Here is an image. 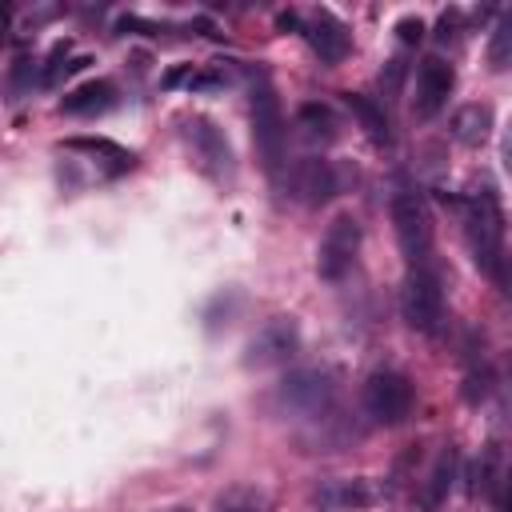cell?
<instances>
[{
    "label": "cell",
    "mask_w": 512,
    "mask_h": 512,
    "mask_svg": "<svg viewBox=\"0 0 512 512\" xmlns=\"http://www.w3.org/2000/svg\"><path fill=\"white\" fill-rule=\"evenodd\" d=\"M332 392H336V384H332L328 368H304L280 384V400L292 412H320V408H328Z\"/></svg>",
    "instance_id": "30bf717a"
},
{
    "label": "cell",
    "mask_w": 512,
    "mask_h": 512,
    "mask_svg": "<svg viewBox=\"0 0 512 512\" xmlns=\"http://www.w3.org/2000/svg\"><path fill=\"white\" fill-rule=\"evenodd\" d=\"M452 88H456V68L452 64H444V60H424L420 68H416V88H412V112L420 116V120H432L444 104H448V96H452Z\"/></svg>",
    "instance_id": "ba28073f"
},
{
    "label": "cell",
    "mask_w": 512,
    "mask_h": 512,
    "mask_svg": "<svg viewBox=\"0 0 512 512\" xmlns=\"http://www.w3.org/2000/svg\"><path fill=\"white\" fill-rule=\"evenodd\" d=\"M252 140L260 152V164L276 172L284 160V112H280L276 88L264 76L252 84Z\"/></svg>",
    "instance_id": "3957f363"
},
{
    "label": "cell",
    "mask_w": 512,
    "mask_h": 512,
    "mask_svg": "<svg viewBox=\"0 0 512 512\" xmlns=\"http://www.w3.org/2000/svg\"><path fill=\"white\" fill-rule=\"evenodd\" d=\"M188 136H192V144L200 148V156H204V164H212V168H232V152H228V140L208 124V120H192L188 124Z\"/></svg>",
    "instance_id": "2e32d148"
},
{
    "label": "cell",
    "mask_w": 512,
    "mask_h": 512,
    "mask_svg": "<svg viewBox=\"0 0 512 512\" xmlns=\"http://www.w3.org/2000/svg\"><path fill=\"white\" fill-rule=\"evenodd\" d=\"M400 312L408 320V328L432 336L444 320V288H440V276L428 268H412L408 280H404V296H400Z\"/></svg>",
    "instance_id": "8992f818"
},
{
    "label": "cell",
    "mask_w": 512,
    "mask_h": 512,
    "mask_svg": "<svg viewBox=\"0 0 512 512\" xmlns=\"http://www.w3.org/2000/svg\"><path fill=\"white\" fill-rule=\"evenodd\" d=\"M396 36H400L404 44H416V40L424 36V20H420V16H404V20L396 24Z\"/></svg>",
    "instance_id": "ffe728a7"
},
{
    "label": "cell",
    "mask_w": 512,
    "mask_h": 512,
    "mask_svg": "<svg viewBox=\"0 0 512 512\" xmlns=\"http://www.w3.org/2000/svg\"><path fill=\"white\" fill-rule=\"evenodd\" d=\"M392 224H396V240H400V252L408 260V272L428 268V260H432V216H428L424 196L420 192H396Z\"/></svg>",
    "instance_id": "7a4b0ae2"
},
{
    "label": "cell",
    "mask_w": 512,
    "mask_h": 512,
    "mask_svg": "<svg viewBox=\"0 0 512 512\" xmlns=\"http://www.w3.org/2000/svg\"><path fill=\"white\" fill-rule=\"evenodd\" d=\"M452 472H456V452H452V448H444V452H440V460H436V468L428 472L424 508H436V504L448 496V488H452Z\"/></svg>",
    "instance_id": "ac0fdd59"
},
{
    "label": "cell",
    "mask_w": 512,
    "mask_h": 512,
    "mask_svg": "<svg viewBox=\"0 0 512 512\" xmlns=\"http://www.w3.org/2000/svg\"><path fill=\"white\" fill-rule=\"evenodd\" d=\"M464 232H468V248H472L476 268L504 296H512V256L504 248V208H500L492 188H480V192L468 196V204H464Z\"/></svg>",
    "instance_id": "6da1fadb"
},
{
    "label": "cell",
    "mask_w": 512,
    "mask_h": 512,
    "mask_svg": "<svg viewBox=\"0 0 512 512\" xmlns=\"http://www.w3.org/2000/svg\"><path fill=\"white\" fill-rule=\"evenodd\" d=\"M296 28L304 32V40L312 44V52L324 60V64H340L348 56V28L328 12V8H316L308 16H296Z\"/></svg>",
    "instance_id": "9c48e42d"
},
{
    "label": "cell",
    "mask_w": 512,
    "mask_h": 512,
    "mask_svg": "<svg viewBox=\"0 0 512 512\" xmlns=\"http://www.w3.org/2000/svg\"><path fill=\"white\" fill-rule=\"evenodd\" d=\"M292 196H296L300 204H308V208L328 204V200L336 196V172H332V164H328V160H316V156L300 160V164L292 168Z\"/></svg>",
    "instance_id": "8fae6325"
},
{
    "label": "cell",
    "mask_w": 512,
    "mask_h": 512,
    "mask_svg": "<svg viewBox=\"0 0 512 512\" xmlns=\"http://www.w3.org/2000/svg\"><path fill=\"white\" fill-rule=\"evenodd\" d=\"M296 124H300L304 136L316 140V144H332V140H336V128H340L336 112H332L328 104H320V100L300 104V108H296Z\"/></svg>",
    "instance_id": "5bb4252c"
},
{
    "label": "cell",
    "mask_w": 512,
    "mask_h": 512,
    "mask_svg": "<svg viewBox=\"0 0 512 512\" xmlns=\"http://www.w3.org/2000/svg\"><path fill=\"white\" fill-rule=\"evenodd\" d=\"M64 148L88 152V156H104L112 172H124V168L136 164V156H132L128 148H120V144H112V140H104V136H96V140H92V136H76V140H64Z\"/></svg>",
    "instance_id": "e0dca14e"
},
{
    "label": "cell",
    "mask_w": 512,
    "mask_h": 512,
    "mask_svg": "<svg viewBox=\"0 0 512 512\" xmlns=\"http://www.w3.org/2000/svg\"><path fill=\"white\" fill-rule=\"evenodd\" d=\"M300 348V324L292 316H276L268 320L244 348V368H272L284 364L292 352Z\"/></svg>",
    "instance_id": "52a82bcc"
},
{
    "label": "cell",
    "mask_w": 512,
    "mask_h": 512,
    "mask_svg": "<svg viewBox=\"0 0 512 512\" xmlns=\"http://www.w3.org/2000/svg\"><path fill=\"white\" fill-rule=\"evenodd\" d=\"M488 132H492V108L488 104H464V108H456V116H452V140L476 148V144L488 140Z\"/></svg>",
    "instance_id": "4fadbf2b"
},
{
    "label": "cell",
    "mask_w": 512,
    "mask_h": 512,
    "mask_svg": "<svg viewBox=\"0 0 512 512\" xmlns=\"http://www.w3.org/2000/svg\"><path fill=\"white\" fill-rule=\"evenodd\" d=\"M416 408V388L404 372H372L364 380V412L376 420V424H404Z\"/></svg>",
    "instance_id": "277c9868"
},
{
    "label": "cell",
    "mask_w": 512,
    "mask_h": 512,
    "mask_svg": "<svg viewBox=\"0 0 512 512\" xmlns=\"http://www.w3.org/2000/svg\"><path fill=\"white\" fill-rule=\"evenodd\" d=\"M112 104H116V84L112 80H88V84L60 96V112H68V116H92V112H104Z\"/></svg>",
    "instance_id": "7c38bea8"
},
{
    "label": "cell",
    "mask_w": 512,
    "mask_h": 512,
    "mask_svg": "<svg viewBox=\"0 0 512 512\" xmlns=\"http://www.w3.org/2000/svg\"><path fill=\"white\" fill-rule=\"evenodd\" d=\"M456 24H460V16H456V12H444V16H440V24H436V40H440V44H448V40L456 36Z\"/></svg>",
    "instance_id": "44dd1931"
},
{
    "label": "cell",
    "mask_w": 512,
    "mask_h": 512,
    "mask_svg": "<svg viewBox=\"0 0 512 512\" xmlns=\"http://www.w3.org/2000/svg\"><path fill=\"white\" fill-rule=\"evenodd\" d=\"M340 100H344V108L360 120V128H364L376 144H388V116H384V108H380L376 100H368V96H360V92H340Z\"/></svg>",
    "instance_id": "9a60e30c"
},
{
    "label": "cell",
    "mask_w": 512,
    "mask_h": 512,
    "mask_svg": "<svg viewBox=\"0 0 512 512\" xmlns=\"http://www.w3.org/2000/svg\"><path fill=\"white\" fill-rule=\"evenodd\" d=\"M504 168L512 172V124H508V132H504Z\"/></svg>",
    "instance_id": "7402d4cb"
},
{
    "label": "cell",
    "mask_w": 512,
    "mask_h": 512,
    "mask_svg": "<svg viewBox=\"0 0 512 512\" xmlns=\"http://www.w3.org/2000/svg\"><path fill=\"white\" fill-rule=\"evenodd\" d=\"M504 512H512V476H508V488H504Z\"/></svg>",
    "instance_id": "603a6c76"
},
{
    "label": "cell",
    "mask_w": 512,
    "mask_h": 512,
    "mask_svg": "<svg viewBox=\"0 0 512 512\" xmlns=\"http://www.w3.org/2000/svg\"><path fill=\"white\" fill-rule=\"evenodd\" d=\"M360 240H364L360 220H356L352 212H340V216L324 228V236H320V252H316V272H320V280H328V284L344 280L348 268H352L356 256H360Z\"/></svg>",
    "instance_id": "5b68a950"
},
{
    "label": "cell",
    "mask_w": 512,
    "mask_h": 512,
    "mask_svg": "<svg viewBox=\"0 0 512 512\" xmlns=\"http://www.w3.org/2000/svg\"><path fill=\"white\" fill-rule=\"evenodd\" d=\"M508 64H512V8L496 20V28H492V36H488V68L500 72V68H508Z\"/></svg>",
    "instance_id": "d6986e66"
},
{
    "label": "cell",
    "mask_w": 512,
    "mask_h": 512,
    "mask_svg": "<svg viewBox=\"0 0 512 512\" xmlns=\"http://www.w3.org/2000/svg\"><path fill=\"white\" fill-rule=\"evenodd\" d=\"M176 512H180V508H176Z\"/></svg>",
    "instance_id": "cb8c5ba5"
}]
</instances>
